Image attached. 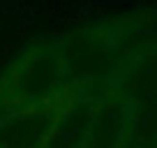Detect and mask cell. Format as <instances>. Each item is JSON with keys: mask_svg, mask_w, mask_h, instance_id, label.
<instances>
[{"mask_svg": "<svg viewBox=\"0 0 157 148\" xmlns=\"http://www.w3.org/2000/svg\"><path fill=\"white\" fill-rule=\"evenodd\" d=\"M76 93L58 37L25 44L0 72V116L65 104Z\"/></svg>", "mask_w": 157, "mask_h": 148, "instance_id": "2", "label": "cell"}, {"mask_svg": "<svg viewBox=\"0 0 157 148\" xmlns=\"http://www.w3.org/2000/svg\"><path fill=\"white\" fill-rule=\"evenodd\" d=\"M152 12L109 16L58 35L63 58L76 90H116L136 56L157 40Z\"/></svg>", "mask_w": 157, "mask_h": 148, "instance_id": "1", "label": "cell"}, {"mask_svg": "<svg viewBox=\"0 0 157 148\" xmlns=\"http://www.w3.org/2000/svg\"><path fill=\"white\" fill-rule=\"evenodd\" d=\"M99 93L76 90L60 107L44 148H86L90 139Z\"/></svg>", "mask_w": 157, "mask_h": 148, "instance_id": "3", "label": "cell"}, {"mask_svg": "<svg viewBox=\"0 0 157 148\" xmlns=\"http://www.w3.org/2000/svg\"><path fill=\"white\" fill-rule=\"evenodd\" d=\"M60 107L2 114L0 116V148H44Z\"/></svg>", "mask_w": 157, "mask_h": 148, "instance_id": "4", "label": "cell"}]
</instances>
